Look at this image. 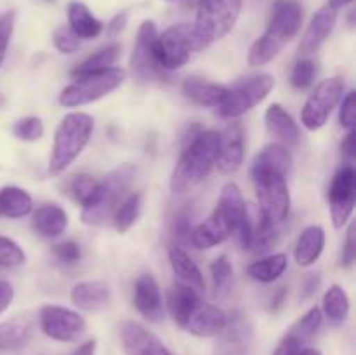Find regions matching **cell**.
I'll return each instance as SVG.
<instances>
[{"mask_svg": "<svg viewBox=\"0 0 356 355\" xmlns=\"http://www.w3.org/2000/svg\"><path fill=\"white\" fill-rule=\"evenodd\" d=\"M3 104H6V97H3V94H0V108H2Z\"/></svg>", "mask_w": 356, "mask_h": 355, "instance_id": "58", "label": "cell"}, {"mask_svg": "<svg viewBox=\"0 0 356 355\" xmlns=\"http://www.w3.org/2000/svg\"><path fill=\"white\" fill-rule=\"evenodd\" d=\"M31 324L23 317H14L0 324V350H19L30 341Z\"/></svg>", "mask_w": 356, "mask_h": 355, "instance_id": "33", "label": "cell"}, {"mask_svg": "<svg viewBox=\"0 0 356 355\" xmlns=\"http://www.w3.org/2000/svg\"><path fill=\"white\" fill-rule=\"evenodd\" d=\"M44 122L38 117H23L19 120L14 122L13 125V134L14 138L21 139V141L33 143L44 136Z\"/></svg>", "mask_w": 356, "mask_h": 355, "instance_id": "40", "label": "cell"}, {"mask_svg": "<svg viewBox=\"0 0 356 355\" xmlns=\"http://www.w3.org/2000/svg\"><path fill=\"white\" fill-rule=\"evenodd\" d=\"M122 47L118 44H111L108 47L99 49L97 52H92L90 56H87L83 61H80L75 68L72 70L73 79H79V77L90 75V73L103 72V70L111 68V66L117 63V59L120 58Z\"/></svg>", "mask_w": 356, "mask_h": 355, "instance_id": "32", "label": "cell"}, {"mask_svg": "<svg viewBox=\"0 0 356 355\" xmlns=\"http://www.w3.org/2000/svg\"><path fill=\"white\" fill-rule=\"evenodd\" d=\"M14 299V287L7 281H0V315L10 306Z\"/></svg>", "mask_w": 356, "mask_h": 355, "instance_id": "51", "label": "cell"}, {"mask_svg": "<svg viewBox=\"0 0 356 355\" xmlns=\"http://www.w3.org/2000/svg\"><path fill=\"white\" fill-rule=\"evenodd\" d=\"M14 23H16V13L14 10H9V13L0 16V66L6 59L7 47H9L10 37H13L14 31Z\"/></svg>", "mask_w": 356, "mask_h": 355, "instance_id": "48", "label": "cell"}, {"mask_svg": "<svg viewBox=\"0 0 356 355\" xmlns=\"http://www.w3.org/2000/svg\"><path fill=\"white\" fill-rule=\"evenodd\" d=\"M219 214L225 219L226 226H228L229 237L236 242L240 249L250 251L252 246V228L254 221L250 218L249 207H247L245 200H243L242 190L236 183L228 181L222 187L221 195H219L218 207Z\"/></svg>", "mask_w": 356, "mask_h": 355, "instance_id": "9", "label": "cell"}, {"mask_svg": "<svg viewBox=\"0 0 356 355\" xmlns=\"http://www.w3.org/2000/svg\"><path fill=\"white\" fill-rule=\"evenodd\" d=\"M33 228L45 239H56L68 228V214L58 204H45L33 212Z\"/></svg>", "mask_w": 356, "mask_h": 355, "instance_id": "28", "label": "cell"}, {"mask_svg": "<svg viewBox=\"0 0 356 355\" xmlns=\"http://www.w3.org/2000/svg\"><path fill=\"white\" fill-rule=\"evenodd\" d=\"M350 313V298L341 285L334 284L325 291L322 299V315L332 324H343Z\"/></svg>", "mask_w": 356, "mask_h": 355, "instance_id": "35", "label": "cell"}, {"mask_svg": "<svg viewBox=\"0 0 356 355\" xmlns=\"http://www.w3.org/2000/svg\"><path fill=\"white\" fill-rule=\"evenodd\" d=\"M183 94L198 106L219 108L228 94V87L191 77L183 82Z\"/></svg>", "mask_w": 356, "mask_h": 355, "instance_id": "23", "label": "cell"}, {"mask_svg": "<svg viewBox=\"0 0 356 355\" xmlns=\"http://www.w3.org/2000/svg\"><path fill=\"white\" fill-rule=\"evenodd\" d=\"M136 173L138 169L132 164H122L110 171L99 181L94 197L82 205V221L89 226H97L113 218V212L125 198V191L134 181Z\"/></svg>", "mask_w": 356, "mask_h": 355, "instance_id": "4", "label": "cell"}, {"mask_svg": "<svg viewBox=\"0 0 356 355\" xmlns=\"http://www.w3.org/2000/svg\"><path fill=\"white\" fill-rule=\"evenodd\" d=\"M193 216L190 212L183 211V212H177L176 218L172 221V235L176 239L177 244L184 246V244H190V237L191 232H193ZM179 246V247H181Z\"/></svg>", "mask_w": 356, "mask_h": 355, "instance_id": "45", "label": "cell"}, {"mask_svg": "<svg viewBox=\"0 0 356 355\" xmlns=\"http://www.w3.org/2000/svg\"><path fill=\"white\" fill-rule=\"evenodd\" d=\"M226 313L218 306L211 303L200 301V305L193 310V313L188 319L184 331L198 338H211L221 334V331L226 326Z\"/></svg>", "mask_w": 356, "mask_h": 355, "instance_id": "20", "label": "cell"}, {"mask_svg": "<svg viewBox=\"0 0 356 355\" xmlns=\"http://www.w3.org/2000/svg\"><path fill=\"white\" fill-rule=\"evenodd\" d=\"M305 10L298 0H275L266 31L250 45L247 63L252 68L273 61L285 45L299 33Z\"/></svg>", "mask_w": 356, "mask_h": 355, "instance_id": "1", "label": "cell"}, {"mask_svg": "<svg viewBox=\"0 0 356 355\" xmlns=\"http://www.w3.org/2000/svg\"><path fill=\"white\" fill-rule=\"evenodd\" d=\"M200 296L195 289L188 287L184 284H176L167 294V310H169L170 317L174 322L184 329L188 319L193 313V310L200 305Z\"/></svg>", "mask_w": 356, "mask_h": 355, "instance_id": "25", "label": "cell"}, {"mask_svg": "<svg viewBox=\"0 0 356 355\" xmlns=\"http://www.w3.org/2000/svg\"><path fill=\"white\" fill-rule=\"evenodd\" d=\"M211 277L214 284L216 294L222 296L229 291L233 281V265L226 254L216 258L211 265Z\"/></svg>", "mask_w": 356, "mask_h": 355, "instance_id": "39", "label": "cell"}, {"mask_svg": "<svg viewBox=\"0 0 356 355\" xmlns=\"http://www.w3.org/2000/svg\"><path fill=\"white\" fill-rule=\"evenodd\" d=\"M316 73H318V68H316V63L312 58L299 59L291 73V84L296 89H308L315 82Z\"/></svg>", "mask_w": 356, "mask_h": 355, "instance_id": "43", "label": "cell"}, {"mask_svg": "<svg viewBox=\"0 0 356 355\" xmlns=\"http://www.w3.org/2000/svg\"><path fill=\"white\" fill-rule=\"evenodd\" d=\"M97 184H99V180L96 178L89 176V174H76L70 181V194L80 205H86L96 194Z\"/></svg>", "mask_w": 356, "mask_h": 355, "instance_id": "41", "label": "cell"}, {"mask_svg": "<svg viewBox=\"0 0 356 355\" xmlns=\"http://www.w3.org/2000/svg\"><path fill=\"white\" fill-rule=\"evenodd\" d=\"M242 10V0H198L197 21L193 23L204 47L233 30Z\"/></svg>", "mask_w": 356, "mask_h": 355, "instance_id": "5", "label": "cell"}, {"mask_svg": "<svg viewBox=\"0 0 356 355\" xmlns=\"http://www.w3.org/2000/svg\"><path fill=\"white\" fill-rule=\"evenodd\" d=\"M243 157H245V136L240 124H233L221 134L216 166L221 173L233 174L243 164Z\"/></svg>", "mask_w": 356, "mask_h": 355, "instance_id": "19", "label": "cell"}, {"mask_svg": "<svg viewBox=\"0 0 356 355\" xmlns=\"http://www.w3.org/2000/svg\"><path fill=\"white\" fill-rule=\"evenodd\" d=\"M323 324V315L322 310L318 306H313L309 308L291 329L285 333V336L282 338L280 345L277 347L273 355H301V352L305 348H308L306 345L316 336V333L320 331Z\"/></svg>", "mask_w": 356, "mask_h": 355, "instance_id": "15", "label": "cell"}, {"mask_svg": "<svg viewBox=\"0 0 356 355\" xmlns=\"http://www.w3.org/2000/svg\"><path fill=\"white\" fill-rule=\"evenodd\" d=\"M341 152H343V155L346 157L350 162L355 159V155H356V131L355 129L348 131L346 138L343 139V145H341Z\"/></svg>", "mask_w": 356, "mask_h": 355, "instance_id": "52", "label": "cell"}, {"mask_svg": "<svg viewBox=\"0 0 356 355\" xmlns=\"http://www.w3.org/2000/svg\"><path fill=\"white\" fill-rule=\"evenodd\" d=\"M256 197L259 202V212L273 223L287 219L291 211V194L287 187V176L278 171L264 167H250Z\"/></svg>", "mask_w": 356, "mask_h": 355, "instance_id": "7", "label": "cell"}, {"mask_svg": "<svg viewBox=\"0 0 356 355\" xmlns=\"http://www.w3.org/2000/svg\"><path fill=\"white\" fill-rule=\"evenodd\" d=\"M221 333L225 334V341L229 347L243 348L252 338V327L245 315H233L232 320H226V326Z\"/></svg>", "mask_w": 356, "mask_h": 355, "instance_id": "38", "label": "cell"}, {"mask_svg": "<svg viewBox=\"0 0 356 355\" xmlns=\"http://www.w3.org/2000/svg\"><path fill=\"white\" fill-rule=\"evenodd\" d=\"M356 202V173L351 164L341 167L329 187V207L334 228H343L350 221Z\"/></svg>", "mask_w": 356, "mask_h": 355, "instance_id": "14", "label": "cell"}, {"mask_svg": "<svg viewBox=\"0 0 356 355\" xmlns=\"http://www.w3.org/2000/svg\"><path fill=\"white\" fill-rule=\"evenodd\" d=\"M285 301V289H282L277 296H273V301H271V310H278Z\"/></svg>", "mask_w": 356, "mask_h": 355, "instance_id": "55", "label": "cell"}, {"mask_svg": "<svg viewBox=\"0 0 356 355\" xmlns=\"http://www.w3.org/2000/svg\"><path fill=\"white\" fill-rule=\"evenodd\" d=\"M323 247H325V232L322 226L309 225L299 235L298 244L294 249L296 263L299 267H312L322 256Z\"/></svg>", "mask_w": 356, "mask_h": 355, "instance_id": "26", "label": "cell"}, {"mask_svg": "<svg viewBox=\"0 0 356 355\" xmlns=\"http://www.w3.org/2000/svg\"><path fill=\"white\" fill-rule=\"evenodd\" d=\"M52 254H54L56 260L63 265H75L76 261H80L82 256V251L80 246L73 240H65V242H59L52 247Z\"/></svg>", "mask_w": 356, "mask_h": 355, "instance_id": "46", "label": "cell"}, {"mask_svg": "<svg viewBox=\"0 0 356 355\" xmlns=\"http://www.w3.org/2000/svg\"><path fill=\"white\" fill-rule=\"evenodd\" d=\"M346 82L343 77H330L315 87L301 111V122L308 131H318L327 124L334 108L343 100Z\"/></svg>", "mask_w": 356, "mask_h": 355, "instance_id": "11", "label": "cell"}, {"mask_svg": "<svg viewBox=\"0 0 356 355\" xmlns=\"http://www.w3.org/2000/svg\"><path fill=\"white\" fill-rule=\"evenodd\" d=\"M337 23V10L327 3L325 7L318 10V13L313 16V19L309 21L308 28L305 31V37H302L301 45H299V54L302 58H309V56L315 54L320 47L323 45V42L329 38V35L332 33L334 26Z\"/></svg>", "mask_w": 356, "mask_h": 355, "instance_id": "18", "label": "cell"}, {"mask_svg": "<svg viewBox=\"0 0 356 355\" xmlns=\"http://www.w3.org/2000/svg\"><path fill=\"white\" fill-rule=\"evenodd\" d=\"M134 306L148 322L160 324L163 320V299L153 275H139L134 284Z\"/></svg>", "mask_w": 356, "mask_h": 355, "instance_id": "17", "label": "cell"}, {"mask_svg": "<svg viewBox=\"0 0 356 355\" xmlns=\"http://www.w3.org/2000/svg\"><path fill=\"white\" fill-rule=\"evenodd\" d=\"M200 37L193 24L179 23L159 33L156 38V59L163 72H174L190 61L193 52L202 51Z\"/></svg>", "mask_w": 356, "mask_h": 355, "instance_id": "8", "label": "cell"}, {"mask_svg": "<svg viewBox=\"0 0 356 355\" xmlns=\"http://www.w3.org/2000/svg\"><path fill=\"white\" fill-rule=\"evenodd\" d=\"M275 87V79L270 73H256L247 79L236 82L233 87H228L225 101L218 108L219 117L238 118L252 110L254 106L266 100L268 94Z\"/></svg>", "mask_w": 356, "mask_h": 355, "instance_id": "10", "label": "cell"}, {"mask_svg": "<svg viewBox=\"0 0 356 355\" xmlns=\"http://www.w3.org/2000/svg\"><path fill=\"white\" fill-rule=\"evenodd\" d=\"M125 79H127V72L124 68H118V66H111L103 72L79 77V79H75V82L61 90L59 103L65 108H76L94 103V101L117 90L125 82Z\"/></svg>", "mask_w": 356, "mask_h": 355, "instance_id": "6", "label": "cell"}, {"mask_svg": "<svg viewBox=\"0 0 356 355\" xmlns=\"http://www.w3.org/2000/svg\"><path fill=\"white\" fill-rule=\"evenodd\" d=\"M287 254H270V256L263 258V260H257L254 261V263H250L249 267H247V275L256 282L271 284V282L278 281V278L284 275V271L287 270Z\"/></svg>", "mask_w": 356, "mask_h": 355, "instance_id": "31", "label": "cell"}, {"mask_svg": "<svg viewBox=\"0 0 356 355\" xmlns=\"http://www.w3.org/2000/svg\"><path fill=\"white\" fill-rule=\"evenodd\" d=\"M143 207V194L141 191H132L131 195L120 202L117 211L113 212V225L118 233H125L136 225V221L141 216Z\"/></svg>", "mask_w": 356, "mask_h": 355, "instance_id": "36", "label": "cell"}, {"mask_svg": "<svg viewBox=\"0 0 356 355\" xmlns=\"http://www.w3.org/2000/svg\"><path fill=\"white\" fill-rule=\"evenodd\" d=\"M341 101L343 103H341L339 110V124L341 127L351 131L356 125V93L355 90H350Z\"/></svg>", "mask_w": 356, "mask_h": 355, "instance_id": "47", "label": "cell"}, {"mask_svg": "<svg viewBox=\"0 0 356 355\" xmlns=\"http://www.w3.org/2000/svg\"><path fill=\"white\" fill-rule=\"evenodd\" d=\"M96 345H97L96 340L86 341V343L80 345L72 355H96Z\"/></svg>", "mask_w": 356, "mask_h": 355, "instance_id": "54", "label": "cell"}, {"mask_svg": "<svg viewBox=\"0 0 356 355\" xmlns=\"http://www.w3.org/2000/svg\"><path fill=\"white\" fill-rule=\"evenodd\" d=\"M318 285H320L318 275L312 274L308 278H305V282H302L301 285V298L302 299L312 298V296L316 292V289H318Z\"/></svg>", "mask_w": 356, "mask_h": 355, "instance_id": "53", "label": "cell"}, {"mask_svg": "<svg viewBox=\"0 0 356 355\" xmlns=\"http://www.w3.org/2000/svg\"><path fill=\"white\" fill-rule=\"evenodd\" d=\"M186 2H193V0H186ZM197 2H198V0H197Z\"/></svg>", "mask_w": 356, "mask_h": 355, "instance_id": "59", "label": "cell"}, {"mask_svg": "<svg viewBox=\"0 0 356 355\" xmlns=\"http://www.w3.org/2000/svg\"><path fill=\"white\" fill-rule=\"evenodd\" d=\"M228 237V226H226L225 219L219 214L218 209H214V212L205 221L195 226L190 237V244L195 249H211V247H216L225 242Z\"/></svg>", "mask_w": 356, "mask_h": 355, "instance_id": "24", "label": "cell"}, {"mask_svg": "<svg viewBox=\"0 0 356 355\" xmlns=\"http://www.w3.org/2000/svg\"><path fill=\"white\" fill-rule=\"evenodd\" d=\"M52 42H54V47L63 54H73L82 45V38L70 26L56 28L54 33H52Z\"/></svg>", "mask_w": 356, "mask_h": 355, "instance_id": "44", "label": "cell"}, {"mask_svg": "<svg viewBox=\"0 0 356 355\" xmlns=\"http://www.w3.org/2000/svg\"><path fill=\"white\" fill-rule=\"evenodd\" d=\"M264 124H266L270 136H273L280 145L289 148V146L299 143V138H301L299 125L282 104L273 103L268 106L266 113H264Z\"/></svg>", "mask_w": 356, "mask_h": 355, "instance_id": "21", "label": "cell"}, {"mask_svg": "<svg viewBox=\"0 0 356 355\" xmlns=\"http://www.w3.org/2000/svg\"><path fill=\"white\" fill-rule=\"evenodd\" d=\"M169 263L172 268L174 275L179 278L181 284L188 285V287L195 289L197 292H202L205 289L204 275H202L200 268L197 267L190 254L179 246H172L169 249Z\"/></svg>", "mask_w": 356, "mask_h": 355, "instance_id": "27", "label": "cell"}, {"mask_svg": "<svg viewBox=\"0 0 356 355\" xmlns=\"http://www.w3.org/2000/svg\"><path fill=\"white\" fill-rule=\"evenodd\" d=\"M26 261L23 247L9 237L0 235V268H16Z\"/></svg>", "mask_w": 356, "mask_h": 355, "instance_id": "42", "label": "cell"}, {"mask_svg": "<svg viewBox=\"0 0 356 355\" xmlns=\"http://www.w3.org/2000/svg\"><path fill=\"white\" fill-rule=\"evenodd\" d=\"M127 17H129L127 13H118L117 16H115L113 19H111L110 23H108V26H106L108 37H110V38L118 37V35H120L122 31H124L125 24H127Z\"/></svg>", "mask_w": 356, "mask_h": 355, "instance_id": "50", "label": "cell"}, {"mask_svg": "<svg viewBox=\"0 0 356 355\" xmlns=\"http://www.w3.org/2000/svg\"><path fill=\"white\" fill-rule=\"evenodd\" d=\"M278 237H280V233H278L277 223H273L259 212L257 221L254 223L252 228V246H250V251L266 253L278 242Z\"/></svg>", "mask_w": 356, "mask_h": 355, "instance_id": "37", "label": "cell"}, {"mask_svg": "<svg viewBox=\"0 0 356 355\" xmlns=\"http://www.w3.org/2000/svg\"><path fill=\"white\" fill-rule=\"evenodd\" d=\"M94 132V118L83 111H72L65 115L54 132L51 160H49V173L61 174L68 169L80 153L89 145Z\"/></svg>", "mask_w": 356, "mask_h": 355, "instance_id": "3", "label": "cell"}, {"mask_svg": "<svg viewBox=\"0 0 356 355\" xmlns=\"http://www.w3.org/2000/svg\"><path fill=\"white\" fill-rule=\"evenodd\" d=\"M156 38H159V30H156L155 23L143 21L138 30V38H136L131 58L132 75L141 82L160 80L167 73L163 72L156 59Z\"/></svg>", "mask_w": 356, "mask_h": 355, "instance_id": "12", "label": "cell"}, {"mask_svg": "<svg viewBox=\"0 0 356 355\" xmlns=\"http://www.w3.org/2000/svg\"><path fill=\"white\" fill-rule=\"evenodd\" d=\"M33 211V198L24 188L3 187L0 190V218L19 219Z\"/></svg>", "mask_w": 356, "mask_h": 355, "instance_id": "29", "label": "cell"}, {"mask_svg": "<svg viewBox=\"0 0 356 355\" xmlns=\"http://www.w3.org/2000/svg\"><path fill=\"white\" fill-rule=\"evenodd\" d=\"M351 2H353V0H330V2H329V6L332 7V9L339 10V9H343V7L350 6Z\"/></svg>", "mask_w": 356, "mask_h": 355, "instance_id": "56", "label": "cell"}, {"mask_svg": "<svg viewBox=\"0 0 356 355\" xmlns=\"http://www.w3.org/2000/svg\"><path fill=\"white\" fill-rule=\"evenodd\" d=\"M68 26L80 38H96L103 31V23L89 10L82 2H70L68 6Z\"/></svg>", "mask_w": 356, "mask_h": 355, "instance_id": "30", "label": "cell"}, {"mask_svg": "<svg viewBox=\"0 0 356 355\" xmlns=\"http://www.w3.org/2000/svg\"><path fill=\"white\" fill-rule=\"evenodd\" d=\"M219 143L221 132L218 131H200L191 138L170 176V190L174 194H188L207 180L216 166Z\"/></svg>", "mask_w": 356, "mask_h": 355, "instance_id": "2", "label": "cell"}, {"mask_svg": "<svg viewBox=\"0 0 356 355\" xmlns=\"http://www.w3.org/2000/svg\"><path fill=\"white\" fill-rule=\"evenodd\" d=\"M70 296L76 308L86 312H99L110 303L111 289L101 281H83L73 285Z\"/></svg>", "mask_w": 356, "mask_h": 355, "instance_id": "22", "label": "cell"}, {"mask_svg": "<svg viewBox=\"0 0 356 355\" xmlns=\"http://www.w3.org/2000/svg\"><path fill=\"white\" fill-rule=\"evenodd\" d=\"M252 167H264V169H273L278 173L289 176L292 171V155L287 146L280 143H271L266 145L254 159Z\"/></svg>", "mask_w": 356, "mask_h": 355, "instance_id": "34", "label": "cell"}, {"mask_svg": "<svg viewBox=\"0 0 356 355\" xmlns=\"http://www.w3.org/2000/svg\"><path fill=\"white\" fill-rule=\"evenodd\" d=\"M120 341L125 355H170L165 345L152 331L131 320L120 326Z\"/></svg>", "mask_w": 356, "mask_h": 355, "instance_id": "16", "label": "cell"}, {"mask_svg": "<svg viewBox=\"0 0 356 355\" xmlns=\"http://www.w3.org/2000/svg\"><path fill=\"white\" fill-rule=\"evenodd\" d=\"M38 326L42 333L54 341L72 343L87 329L86 319L73 310L58 305H45L38 312Z\"/></svg>", "mask_w": 356, "mask_h": 355, "instance_id": "13", "label": "cell"}, {"mask_svg": "<svg viewBox=\"0 0 356 355\" xmlns=\"http://www.w3.org/2000/svg\"><path fill=\"white\" fill-rule=\"evenodd\" d=\"M301 355H322L318 350H315V348H305V350L301 352Z\"/></svg>", "mask_w": 356, "mask_h": 355, "instance_id": "57", "label": "cell"}, {"mask_svg": "<svg viewBox=\"0 0 356 355\" xmlns=\"http://www.w3.org/2000/svg\"><path fill=\"white\" fill-rule=\"evenodd\" d=\"M355 254H356V249H355V226L351 225L350 230H348V237H346V244H344L343 261H341V265H344V267H350V265H353Z\"/></svg>", "mask_w": 356, "mask_h": 355, "instance_id": "49", "label": "cell"}]
</instances>
